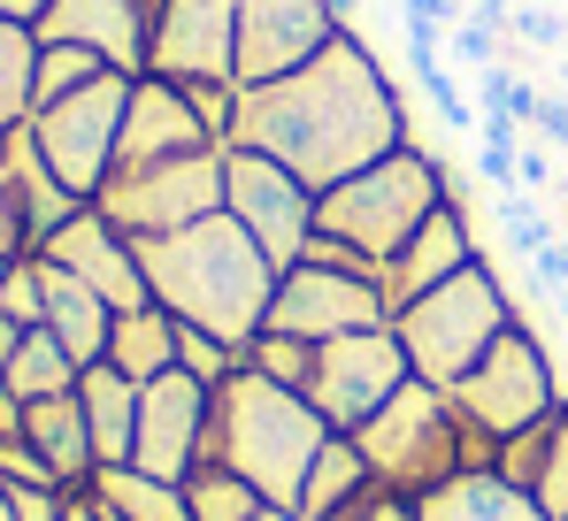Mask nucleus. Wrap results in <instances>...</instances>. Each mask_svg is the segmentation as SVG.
I'll list each match as a JSON object with an SVG mask.
<instances>
[{
	"instance_id": "obj_2",
	"label": "nucleus",
	"mask_w": 568,
	"mask_h": 521,
	"mask_svg": "<svg viewBox=\"0 0 568 521\" xmlns=\"http://www.w3.org/2000/svg\"><path fill=\"white\" fill-rule=\"evenodd\" d=\"M139 268H146V292L154 307H170L178 323L223 338V346H254L262 323H270V299H277V260L254 246L246 223L231 215H200L192 231L170 238H139Z\"/></svg>"
},
{
	"instance_id": "obj_25",
	"label": "nucleus",
	"mask_w": 568,
	"mask_h": 521,
	"mask_svg": "<svg viewBox=\"0 0 568 521\" xmlns=\"http://www.w3.org/2000/svg\"><path fill=\"white\" fill-rule=\"evenodd\" d=\"M377 476H369V460H362V445L338 430L323 452H315V468H307V483H300V514L307 521H331L338 507H354L362 491H369Z\"/></svg>"
},
{
	"instance_id": "obj_39",
	"label": "nucleus",
	"mask_w": 568,
	"mask_h": 521,
	"mask_svg": "<svg viewBox=\"0 0 568 521\" xmlns=\"http://www.w3.org/2000/svg\"><path fill=\"white\" fill-rule=\"evenodd\" d=\"M446 47H454V62H462V70H491L507 39H499V31H484V23L469 16V23H454V31H446Z\"/></svg>"
},
{
	"instance_id": "obj_45",
	"label": "nucleus",
	"mask_w": 568,
	"mask_h": 521,
	"mask_svg": "<svg viewBox=\"0 0 568 521\" xmlns=\"http://www.w3.org/2000/svg\"><path fill=\"white\" fill-rule=\"evenodd\" d=\"M254 521H307V514H300V507H262Z\"/></svg>"
},
{
	"instance_id": "obj_46",
	"label": "nucleus",
	"mask_w": 568,
	"mask_h": 521,
	"mask_svg": "<svg viewBox=\"0 0 568 521\" xmlns=\"http://www.w3.org/2000/svg\"><path fill=\"white\" fill-rule=\"evenodd\" d=\"M0 521H16V491L8 483H0Z\"/></svg>"
},
{
	"instance_id": "obj_15",
	"label": "nucleus",
	"mask_w": 568,
	"mask_h": 521,
	"mask_svg": "<svg viewBox=\"0 0 568 521\" xmlns=\"http://www.w3.org/2000/svg\"><path fill=\"white\" fill-rule=\"evenodd\" d=\"M207 146H223V139L207 131V115L192 108V92L178 78H154V70L131 78V108H123V131H115V170L185 162V154H207Z\"/></svg>"
},
{
	"instance_id": "obj_29",
	"label": "nucleus",
	"mask_w": 568,
	"mask_h": 521,
	"mask_svg": "<svg viewBox=\"0 0 568 521\" xmlns=\"http://www.w3.org/2000/svg\"><path fill=\"white\" fill-rule=\"evenodd\" d=\"M93 78H108V62H100L93 47H39V85H31V100L54 108V100L85 92ZM39 108H31V115H39Z\"/></svg>"
},
{
	"instance_id": "obj_24",
	"label": "nucleus",
	"mask_w": 568,
	"mask_h": 521,
	"mask_svg": "<svg viewBox=\"0 0 568 521\" xmlns=\"http://www.w3.org/2000/svg\"><path fill=\"white\" fill-rule=\"evenodd\" d=\"M108 368H123L131 384H154L178 368V315L170 307H131L108 330Z\"/></svg>"
},
{
	"instance_id": "obj_10",
	"label": "nucleus",
	"mask_w": 568,
	"mask_h": 521,
	"mask_svg": "<svg viewBox=\"0 0 568 521\" xmlns=\"http://www.w3.org/2000/svg\"><path fill=\"white\" fill-rule=\"evenodd\" d=\"M315 184H300V176L270 162V154H254V146H223V215L231 223H246L254 231V246L292 268V260L307 254V238H315Z\"/></svg>"
},
{
	"instance_id": "obj_32",
	"label": "nucleus",
	"mask_w": 568,
	"mask_h": 521,
	"mask_svg": "<svg viewBox=\"0 0 568 521\" xmlns=\"http://www.w3.org/2000/svg\"><path fill=\"white\" fill-rule=\"evenodd\" d=\"M178 368L200 376V384H231V376H239V346H223V338H207V330L178 323Z\"/></svg>"
},
{
	"instance_id": "obj_41",
	"label": "nucleus",
	"mask_w": 568,
	"mask_h": 521,
	"mask_svg": "<svg viewBox=\"0 0 568 521\" xmlns=\"http://www.w3.org/2000/svg\"><path fill=\"white\" fill-rule=\"evenodd\" d=\"M530 268H538V284H554V292H568V231H561V238H554V246H546L538 260H530Z\"/></svg>"
},
{
	"instance_id": "obj_48",
	"label": "nucleus",
	"mask_w": 568,
	"mask_h": 521,
	"mask_svg": "<svg viewBox=\"0 0 568 521\" xmlns=\"http://www.w3.org/2000/svg\"><path fill=\"white\" fill-rule=\"evenodd\" d=\"M561 85H568V62H561Z\"/></svg>"
},
{
	"instance_id": "obj_9",
	"label": "nucleus",
	"mask_w": 568,
	"mask_h": 521,
	"mask_svg": "<svg viewBox=\"0 0 568 521\" xmlns=\"http://www.w3.org/2000/svg\"><path fill=\"white\" fill-rule=\"evenodd\" d=\"M123 108H131V78H123V70H108V78H93L85 92H70V100L39 108V115L23 123V131H31V146L47 154V170L62 176L78 200H100V184H108V170H115Z\"/></svg>"
},
{
	"instance_id": "obj_19",
	"label": "nucleus",
	"mask_w": 568,
	"mask_h": 521,
	"mask_svg": "<svg viewBox=\"0 0 568 521\" xmlns=\"http://www.w3.org/2000/svg\"><path fill=\"white\" fill-rule=\"evenodd\" d=\"M469 260H484V254H476V231H469V207H462V200H446V207H438V215L399 246V254L384 260V299H392V315H399L407 299L438 292L446 276H462Z\"/></svg>"
},
{
	"instance_id": "obj_17",
	"label": "nucleus",
	"mask_w": 568,
	"mask_h": 521,
	"mask_svg": "<svg viewBox=\"0 0 568 521\" xmlns=\"http://www.w3.org/2000/svg\"><path fill=\"white\" fill-rule=\"evenodd\" d=\"M39 254L54 260V268H70L78 284H93L100 299L115 307V315H131V307H154V292H146V268H139V238L131 231H115L100 207H78Z\"/></svg>"
},
{
	"instance_id": "obj_26",
	"label": "nucleus",
	"mask_w": 568,
	"mask_h": 521,
	"mask_svg": "<svg viewBox=\"0 0 568 521\" xmlns=\"http://www.w3.org/2000/svg\"><path fill=\"white\" fill-rule=\"evenodd\" d=\"M78 376H85V368L70 360V346H62L54 330H23V346H16V360H8L0 384H8V399L31 407V399H62V391H78Z\"/></svg>"
},
{
	"instance_id": "obj_4",
	"label": "nucleus",
	"mask_w": 568,
	"mask_h": 521,
	"mask_svg": "<svg viewBox=\"0 0 568 521\" xmlns=\"http://www.w3.org/2000/svg\"><path fill=\"white\" fill-rule=\"evenodd\" d=\"M515 323H523V315H515V292L499 284L491 260H469L462 276H446L438 292H423V299H407V307L392 315V330H399V346H407V368H415L423 384H438V391H454Z\"/></svg>"
},
{
	"instance_id": "obj_8",
	"label": "nucleus",
	"mask_w": 568,
	"mask_h": 521,
	"mask_svg": "<svg viewBox=\"0 0 568 521\" xmlns=\"http://www.w3.org/2000/svg\"><path fill=\"white\" fill-rule=\"evenodd\" d=\"M100 215L131 238H170L192 231L200 215H223V146L185 154V162H154V170H115L93 200Z\"/></svg>"
},
{
	"instance_id": "obj_16",
	"label": "nucleus",
	"mask_w": 568,
	"mask_h": 521,
	"mask_svg": "<svg viewBox=\"0 0 568 521\" xmlns=\"http://www.w3.org/2000/svg\"><path fill=\"white\" fill-rule=\"evenodd\" d=\"M154 16H162V0H54L39 16V47H93L108 70L146 78L154 70Z\"/></svg>"
},
{
	"instance_id": "obj_33",
	"label": "nucleus",
	"mask_w": 568,
	"mask_h": 521,
	"mask_svg": "<svg viewBox=\"0 0 568 521\" xmlns=\"http://www.w3.org/2000/svg\"><path fill=\"white\" fill-rule=\"evenodd\" d=\"M554 415H561V407H554ZM554 415H546L538 430H523V437H507V445H499V476H507V483L538 491V476H546V445H554Z\"/></svg>"
},
{
	"instance_id": "obj_1",
	"label": "nucleus",
	"mask_w": 568,
	"mask_h": 521,
	"mask_svg": "<svg viewBox=\"0 0 568 521\" xmlns=\"http://www.w3.org/2000/svg\"><path fill=\"white\" fill-rule=\"evenodd\" d=\"M231 146H254V154L284 162L300 184L331 192L354 170L407 146V108H399L377 54L354 31H338L315 62L284 70L270 85H239Z\"/></svg>"
},
{
	"instance_id": "obj_3",
	"label": "nucleus",
	"mask_w": 568,
	"mask_h": 521,
	"mask_svg": "<svg viewBox=\"0 0 568 521\" xmlns=\"http://www.w3.org/2000/svg\"><path fill=\"white\" fill-rule=\"evenodd\" d=\"M331 422L315 415L307 391H284L270 376H254L239 360L231 384H215V430H207V460H223L231 476H246L270 507H300V483L315 468V452L331 445Z\"/></svg>"
},
{
	"instance_id": "obj_36",
	"label": "nucleus",
	"mask_w": 568,
	"mask_h": 521,
	"mask_svg": "<svg viewBox=\"0 0 568 521\" xmlns=\"http://www.w3.org/2000/svg\"><path fill=\"white\" fill-rule=\"evenodd\" d=\"M507 39H530V47H554V54H561L568 47V16L554 8V0H523L515 23H507Z\"/></svg>"
},
{
	"instance_id": "obj_22",
	"label": "nucleus",
	"mask_w": 568,
	"mask_h": 521,
	"mask_svg": "<svg viewBox=\"0 0 568 521\" xmlns=\"http://www.w3.org/2000/svg\"><path fill=\"white\" fill-rule=\"evenodd\" d=\"M78 407H85V422H93L100 468H123V460H131V437H139V384H131L123 368L93 360V368L78 376Z\"/></svg>"
},
{
	"instance_id": "obj_12",
	"label": "nucleus",
	"mask_w": 568,
	"mask_h": 521,
	"mask_svg": "<svg viewBox=\"0 0 568 521\" xmlns=\"http://www.w3.org/2000/svg\"><path fill=\"white\" fill-rule=\"evenodd\" d=\"M415 368H407V346H399V330L384 323V330H354V338H331V346H315V376H307V399H315V415L331 422V430H362L369 415H377L384 399L407 384Z\"/></svg>"
},
{
	"instance_id": "obj_6",
	"label": "nucleus",
	"mask_w": 568,
	"mask_h": 521,
	"mask_svg": "<svg viewBox=\"0 0 568 521\" xmlns=\"http://www.w3.org/2000/svg\"><path fill=\"white\" fill-rule=\"evenodd\" d=\"M354 445H362V460H369V476H377V483L407 491V499H423V491H438L446 476H462L469 422L454 415V399H446L438 384L407 376L377 415L354 430Z\"/></svg>"
},
{
	"instance_id": "obj_31",
	"label": "nucleus",
	"mask_w": 568,
	"mask_h": 521,
	"mask_svg": "<svg viewBox=\"0 0 568 521\" xmlns=\"http://www.w3.org/2000/svg\"><path fill=\"white\" fill-rule=\"evenodd\" d=\"M0 315L8 323H23V330H39L47 323V284H39V254H16L0 268Z\"/></svg>"
},
{
	"instance_id": "obj_34",
	"label": "nucleus",
	"mask_w": 568,
	"mask_h": 521,
	"mask_svg": "<svg viewBox=\"0 0 568 521\" xmlns=\"http://www.w3.org/2000/svg\"><path fill=\"white\" fill-rule=\"evenodd\" d=\"M538 507L554 521H568V399H561V415H554V445H546V476H538V491H530Z\"/></svg>"
},
{
	"instance_id": "obj_38",
	"label": "nucleus",
	"mask_w": 568,
	"mask_h": 521,
	"mask_svg": "<svg viewBox=\"0 0 568 521\" xmlns=\"http://www.w3.org/2000/svg\"><path fill=\"white\" fill-rule=\"evenodd\" d=\"M31 254V231H23V200H16V170H8V139H0V260Z\"/></svg>"
},
{
	"instance_id": "obj_47",
	"label": "nucleus",
	"mask_w": 568,
	"mask_h": 521,
	"mask_svg": "<svg viewBox=\"0 0 568 521\" xmlns=\"http://www.w3.org/2000/svg\"><path fill=\"white\" fill-rule=\"evenodd\" d=\"M554 184H561V200H568V170H561V176H554Z\"/></svg>"
},
{
	"instance_id": "obj_14",
	"label": "nucleus",
	"mask_w": 568,
	"mask_h": 521,
	"mask_svg": "<svg viewBox=\"0 0 568 521\" xmlns=\"http://www.w3.org/2000/svg\"><path fill=\"white\" fill-rule=\"evenodd\" d=\"M338 31H346L338 0H239L231 78H239V85H270V78H284V70L315 62Z\"/></svg>"
},
{
	"instance_id": "obj_28",
	"label": "nucleus",
	"mask_w": 568,
	"mask_h": 521,
	"mask_svg": "<svg viewBox=\"0 0 568 521\" xmlns=\"http://www.w3.org/2000/svg\"><path fill=\"white\" fill-rule=\"evenodd\" d=\"M185 507H192V521H254L270 499H262L246 476H231L223 460H200L185 476Z\"/></svg>"
},
{
	"instance_id": "obj_5",
	"label": "nucleus",
	"mask_w": 568,
	"mask_h": 521,
	"mask_svg": "<svg viewBox=\"0 0 568 521\" xmlns=\"http://www.w3.org/2000/svg\"><path fill=\"white\" fill-rule=\"evenodd\" d=\"M446 200H454V192H446L438 154L399 146V154H384L369 170H354L346 184H331V192L315 200V231H323V238H346L354 254H369L384 268Z\"/></svg>"
},
{
	"instance_id": "obj_20",
	"label": "nucleus",
	"mask_w": 568,
	"mask_h": 521,
	"mask_svg": "<svg viewBox=\"0 0 568 521\" xmlns=\"http://www.w3.org/2000/svg\"><path fill=\"white\" fill-rule=\"evenodd\" d=\"M39 284H47V323H39V330H54V338L70 346V360H78V368L108 360V330H115V307L100 299L93 284H78L70 268H54L47 254H39Z\"/></svg>"
},
{
	"instance_id": "obj_37",
	"label": "nucleus",
	"mask_w": 568,
	"mask_h": 521,
	"mask_svg": "<svg viewBox=\"0 0 568 521\" xmlns=\"http://www.w3.org/2000/svg\"><path fill=\"white\" fill-rule=\"evenodd\" d=\"M331 521H423V507H415L407 491H392V483H369L354 507H338Z\"/></svg>"
},
{
	"instance_id": "obj_40",
	"label": "nucleus",
	"mask_w": 568,
	"mask_h": 521,
	"mask_svg": "<svg viewBox=\"0 0 568 521\" xmlns=\"http://www.w3.org/2000/svg\"><path fill=\"white\" fill-rule=\"evenodd\" d=\"M530 139H538V146H554V154H568V100H561V92H546V100H538Z\"/></svg>"
},
{
	"instance_id": "obj_13",
	"label": "nucleus",
	"mask_w": 568,
	"mask_h": 521,
	"mask_svg": "<svg viewBox=\"0 0 568 521\" xmlns=\"http://www.w3.org/2000/svg\"><path fill=\"white\" fill-rule=\"evenodd\" d=\"M207 430H215V384H200L185 368L139 384V437H131V468L185 483L192 468L207 460Z\"/></svg>"
},
{
	"instance_id": "obj_23",
	"label": "nucleus",
	"mask_w": 568,
	"mask_h": 521,
	"mask_svg": "<svg viewBox=\"0 0 568 521\" xmlns=\"http://www.w3.org/2000/svg\"><path fill=\"white\" fill-rule=\"evenodd\" d=\"M85 499H93L108 521H192L185 507V483H162V476H146V468H100L93 483H85Z\"/></svg>"
},
{
	"instance_id": "obj_18",
	"label": "nucleus",
	"mask_w": 568,
	"mask_h": 521,
	"mask_svg": "<svg viewBox=\"0 0 568 521\" xmlns=\"http://www.w3.org/2000/svg\"><path fill=\"white\" fill-rule=\"evenodd\" d=\"M231 47H239V0H162V16H154V78H178V85L231 78Z\"/></svg>"
},
{
	"instance_id": "obj_35",
	"label": "nucleus",
	"mask_w": 568,
	"mask_h": 521,
	"mask_svg": "<svg viewBox=\"0 0 568 521\" xmlns=\"http://www.w3.org/2000/svg\"><path fill=\"white\" fill-rule=\"evenodd\" d=\"M0 483H8V491H62L54 468H47L23 437H0ZM70 499H78V491H70Z\"/></svg>"
},
{
	"instance_id": "obj_42",
	"label": "nucleus",
	"mask_w": 568,
	"mask_h": 521,
	"mask_svg": "<svg viewBox=\"0 0 568 521\" xmlns=\"http://www.w3.org/2000/svg\"><path fill=\"white\" fill-rule=\"evenodd\" d=\"M54 0H0V23H23V31H39V16H47Z\"/></svg>"
},
{
	"instance_id": "obj_27",
	"label": "nucleus",
	"mask_w": 568,
	"mask_h": 521,
	"mask_svg": "<svg viewBox=\"0 0 568 521\" xmlns=\"http://www.w3.org/2000/svg\"><path fill=\"white\" fill-rule=\"evenodd\" d=\"M31 85H39V31L23 23H0V131H23L31 123Z\"/></svg>"
},
{
	"instance_id": "obj_43",
	"label": "nucleus",
	"mask_w": 568,
	"mask_h": 521,
	"mask_svg": "<svg viewBox=\"0 0 568 521\" xmlns=\"http://www.w3.org/2000/svg\"><path fill=\"white\" fill-rule=\"evenodd\" d=\"M16 346H23V323H8V315H0V376H8V360H16Z\"/></svg>"
},
{
	"instance_id": "obj_44",
	"label": "nucleus",
	"mask_w": 568,
	"mask_h": 521,
	"mask_svg": "<svg viewBox=\"0 0 568 521\" xmlns=\"http://www.w3.org/2000/svg\"><path fill=\"white\" fill-rule=\"evenodd\" d=\"M62 521H108V514H100L93 499H85V491H78V499H70V507H62Z\"/></svg>"
},
{
	"instance_id": "obj_21",
	"label": "nucleus",
	"mask_w": 568,
	"mask_h": 521,
	"mask_svg": "<svg viewBox=\"0 0 568 521\" xmlns=\"http://www.w3.org/2000/svg\"><path fill=\"white\" fill-rule=\"evenodd\" d=\"M415 507H423V521H554L523 483H507L499 468H462L438 491H423Z\"/></svg>"
},
{
	"instance_id": "obj_30",
	"label": "nucleus",
	"mask_w": 568,
	"mask_h": 521,
	"mask_svg": "<svg viewBox=\"0 0 568 521\" xmlns=\"http://www.w3.org/2000/svg\"><path fill=\"white\" fill-rule=\"evenodd\" d=\"M239 360H246L254 376L284 384V391H307V376H315V346H307V338H284V330H262Z\"/></svg>"
},
{
	"instance_id": "obj_49",
	"label": "nucleus",
	"mask_w": 568,
	"mask_h": 521,
	"mask_svg": "<svg viewBox=\"0 0 568 521\" xmlns=\"http://www.w3.org/2000/svg\"><path fill=\"white\" fill-rule=\"evenodd\" d=\"M0 268H8V260H0Z\"/></svg>"
},
{
	"instance_id": "obj_11",
	"label": "nucleus",
	"mask_w": 568,
	"mask_h": 521,
	"mask_svg": "<svg viewBox=\"0 0 568 521\" xmlns=\"http://www.w3.org/2000/svg\"><path fill=\"white\" fill-rule=\"evenodd\" d=\"M392 323V299H384V276H354V268H315V260H292L277 276V299H270V323L284 338H307V346H331V338H354V330H384Z\"/></svg>"
},
{
	"instance_id": "obj_7",
	"label": "nucleus",
	"mask_w": 568,
	"mask_h": 521,
	"mask_svg": "<svg viewBox=\"0 0 568 521\" xmlns=\"http://www.w3.org/2000/svg\"><path fill=\"white\" fill-rule=\"evenodd\" d=\"M454 399V415L469 422L476 437H491V445H507V437H523V430H538L554 407H561L568 391H561V368H554V353L530 338V323H515L499 346L476 360L469 376L446 391Z\"/></svg>"
}]
</instances>
